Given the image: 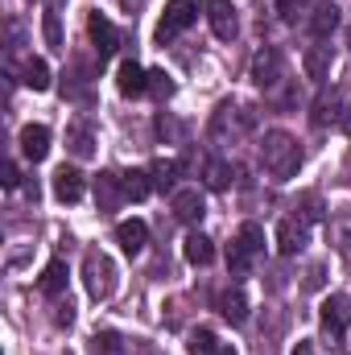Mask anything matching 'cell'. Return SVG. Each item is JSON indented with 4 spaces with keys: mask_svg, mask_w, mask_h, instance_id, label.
<instances>
[{
    "mask_svg": "<svg viewBox=\"0 0 351 355\" xmlns=\"http://www.w3.org/2000/svg\"><path fill=\"white\" fill-rule=\"evenodd\" d=\"M95 352L99 355H124V347H120V335L116 331H95Z\"/></svg>",
    "mask_w": 351,
    "mask_h": 355,
    "instance_id": "31",
    "label": "cell"
},
{
    "mask_svg": "<svg viewBox=\"0 0 351 355\" xmlns=\"http://www.w3.org/2000/svg\"><path fill=\"white\" fill-rule=\"evenodd\" d=\"M198 12H203L198 0H170V4H166V17H162V25H157V42L166 46L170 37H178L186 25L198 21Z\"/></svg>",
    "mask_w": 351,
    "mask_h": 355,
    "instance_id": "3",
    "label": "cell"
},
{
    "mask_svg": "<svg viewBox=\"0 0 351 355\" xmlns=\"http://www.w3.org/2000/svg\"><path fill=\"white\" fill-rule=\"evenodd\" d=\"M339 107H343V91H323L314 99V124L327 128V124H339Z\"/></svg>",
    "mask_w": 351,
    "mask_h": 355,
    "instance_id": "17",
    "label": "cell"
},
{
    "mask_svg": "<svg viewBox=\"0 0 351 355\" xmlns=\"http://www.w3.org/2000/svg\"><path fill=\"white\" fill-rule=\"evenodd\" d=\"M87 33H91V46L99 50V58H108V54H116V46H120V33H116V25L108 21V17H91L87 21Z\"/></svg>",
    "mask_w": 351,
    "mask_h": 355,
    "instance_id": "9",
    "label": "cell"
},
{
    "mask_svg": "<svg viewBox=\"0 0 351 355\" xmlns=\"http://www.w3.org/2000/svg\"><path fill=\"white\" fill-rule=\"evenodd\" d=\"M157 137H162V141H178V137H182V124H178L170 112H157Z\"/></svg>",
    "mask_w": 351,
    "mask_h": 355,
    "instance_id": "33",
    "label": "cell"
},
{
    "mask_svg": "<svg viewBox=\"0 0 351 355\" xmlns=\"http://www.w3.org/2000/svg\"><path fill=\"white\" fill-rule=\"evenodd\" d=\"M149 190H153V174H145V170H132V174H124V194H128L132 202L149 198Z\"/></svg>",
    "mask_w": 351,
    "mask_h": 355,
    "instance_id": "26",
    "label": "cell"
},
{
    "mask_svg": "<svg viewBox=\"0 0 351 355\" xmlns=\"http://www.w3.org/2000/svg\"><path fill=\"white\" fill-rule=\"evenodd\" d=\"M236 240H240L244 248H252V252H261V248H264V227H261V223H244Z\"/></svg>",
    "mask_w": 351,
    "mask_h": 355,
    "instance_id": "32",
    "label": "cell"
},
{
    "mask_svg": "<svg viewBox=\"0 0 351 355\" xmlns=\"http://www.w3.org/2000/svg\"><path fill=\"white\" fill-rule=\"evenodd\" d=\"M116 240H120V248H124L128 257L145 252V244H149V227H145V219H124V223L116 227Z\"/></svg>",
    "mask_w": 351,
    "mask_h": 355,
    "instance_id": "13",
    "label": "cell"
},
{
    "mask_svg": "<svg viewBox=\"0 0 351 355\" xmlns=\"http://www.w3.org/2000/svg\"><path fill=\"white\" fill-rule=\"evenodd\" d=\"M277 248H281V257L302 252V248H306V223H298V219H281V223H277Z\"/></svg>",
    "mask_w": 351,
    "mask_h": 355,
    "instance_id": "15",
    "label": "cell"
},
{
    "mask_svg": "<svg viewBox=\"0 0 351 355\" xmlns=\"http://www.w3.org/2000/svg\"><path fill=\"white\" fill-rule=\"evenodd\" d=\"M219 314L232 322V327H244L248 322V297H244V289L236 285V289H228L223 297H219Z\"/></svg>",
    "mask_w": 351,
    "mask_h": 355,
    "instance_id": "16",
    "label": "cell"
},
{
    "mask_svg": "<svg viewBox=\"0 0 351 355\" xmlns=\"http://www.w3.org/2000/svg\"><path fill=\"white\" fill-rule=\"evenodd\" d=\"M323 281H327V265H310V272H306V289H323Z\"/></svg>",
    "mask_w": 351,
    "mask_h": 355,
    "instance_id": "37",
    "label": "cell"
},
{
    "mask_svg": "<svg viewBox=\"0 0 351 355\" xmlns=\"http://www.w3.org/2000/svg\"><path fill=\"white\" fill-rule=\"evenodd\" d=\"M302 67H306V75L314 83H327L331 79V67H335V50L331 46H310L306 58H302Z\"/></svg>",
    "mask_w": 351,
    "mask_h": 355,
    "instance_id": "11",
    "label": "cell"
},
{
    "mask_svg": "<svg viewBox=\"0 0 351 355\" xmlns=\"http://www.w3.org/2000/svg\"><path fill=\"white\" fill-rule=\"evenodd\" d=\"M327 236H331L335 252L351 261V215H335V219H331V227H327Z\"/></svg>",
    "mask_w": 351,
    "mask_h": 355,
    "instance_id": "22",
    "label": "cell"
},
{
    "mask_svg": "<svg viewBox=\"0 0 351 355\" xmlns=\"http://www.w3.org/2000/svg\"><path fill=\"white\" fill-rule=\"evenodd\" d=\"M348 327H351V297L348 293H331L323 302V331L331 335V343H339L348 335Z\"/></svg>",
    "mask_w": 351,
    "mask_h": 355,
    "instance_id": "5",
    "label": "cell"
},
{
    "mask_svg": "<svg viewBox=\"0 0 351 355\" xmlns=\"http://www.w3.org/2000/svg\"><path fill=\"white\" fill-rule=\"evenodd\" d=\"M116 277H120V268L108 252H87L83 257V285H87V293L95 302H108L116 293Z\"/></svg>",
    "mask_w": 351,
    "mask_h": 355,
    "instance_id": "2",
    "label": "cell"
},
{
    "mask_svg": "<svg viewBox=\"0 0 351 355\" xmlns=\"http://www.w3.org/2000/svg\"><path fill=\"white\" fill-rule=\"evenodd\" d=\"M54 322H58V327H71V322H75V306H71V302H58V306H54Z\"/></svg>",
    "mask_w": 351,
    "mask_h": 355,
    "instance_id": "36",
    "label": "cell"
},
{
    "mask_svg": "<svg viewBox=\"0 0 351 355\" xmlns=\"http://www.w3.org/2000/svg\"><path fill=\"white\" fill-rule=\"evenodd\" d=\"M261 157H264V170L273 178H281V182L298 178V170H302V149H298V141H293L289 132H281V128L264 132Z\"/></svg>",
    "mask_w": 351,
    "mask_h": 355,
    "instance_id": "1",
    "label": "cell"
},
{
    "mask_svg": "<svg viewBox=\"0 0 351 355\" xmlns=\"http://www.w3.org/2000/svg\"><path fill=\"white\" fill-rule=\"evenodd\" d=\"M339 128L351 132V91H343V107H339Z\"/></svg>",
    "mask_w": 351,
    "mask_h": 355,
    "instance_id": "38",
    "label": "cell"
},
{
    "mask_svg": "<svg viewBox=\"0 0 351 355\" xmlns=\"http://www.w3.org/2000/svg\"><path fill=\"white\" fill-rule=\"evenodd\" d=\"M232 162H207V170H203V182H207V190H228L232 186Z\"/></svg>",
    "mask_w": 351,
    "mask_h": 355,
    "instance_id": "24",
    "label": "cell"
},
{
    "mask_svg": "<svg viewBox=\"0 0 351 355\" xmlns=\"http://www.w3.org/2000/svg\"><path fill=\"white\" fill-rule=\"evenodd\" d=\"M120 4H124V12H137V8H141L145 0H120Z\"/></svg>",
    "mask_w": 351,
    "mask_h": 355,
    "instance_id": "41",
    "label": "cell"
},
{
    "mask_svg": "<svg viewBox=\"0 0 351 355\" xmlns=\"http://www.w3.org/2000/svg\"><path fill=\"white\" fill-rule=\"evenodd\" d=\"M170 207H174V215L182 223H198L203 215H207V202H203V194H198V186H182L170 194Z\"/></svg>",
    "mask_w": 351,
    "mask_h": 355,
    "instance_id": "8",
    "label": "cell"
},
{
    "mask_svg": "<svg viewBox=\"0 0 351 355\" xmlns=\"http://www.w3.org/2000/svg\"><path fill=\"white\" fill-rule=\"evenodd\" d=\"M116 87H120L124 99H137V95L149 91V71H141V67L128 58V62H120V79H116Z\"/></svg>",
    "mask_w": 351,
    "mask_h": 355,
    "instance_id": "14",
    "label": "cell"
},
{
    "mask_svg": "<svg viewBox=\"0 0 351 355\" xmlns=\"http://www.w3.org/2000/svg\"><path fill=\"white\" fill-rule=\"evenodd\" d=\"M207 21H211V33H215L219 42H232V37L240 33V17H236L232 0H211V4H207Z\"/></svg>",
    "mask_w": 351,
    "mask_h": 355,
    "instance_id": "6",
    "label": "cell"
},
{
    "mask_svg": "<svg viewBox=\"0 0 351 355\" xmlns=\"http://www.w3.org/2000/svg\"><path fill=\"white\" fill-rule=\"evenodd\" d=\"M67 277H71V272H67V261H50L46 272L37 277V289H42V293H50V297H58V293L67 289Z\"/></svg>",
    "mask_w": 351,
    "mask_h": 355,
    "instance_id": "20",
    "label": "cell"
},
{
    "mask_svg": "<svg viewBox=\"0 0 351 355\" xmlns=\"http://www.w3.org/2000/svg\"><path fill=\"white\" fill-rule=\"evenodd\" d=\"M289 355H318V347H314V339H298Z\"/></svg>",
    "mask_w": 351,
    "mask_h": 355,
    "instance_id": "40",
    "label": "cell"
},
{
    "mask_svg": "<svg viewBox=\"0 0 351 355\" xmlns=\"http://www.w3.org/2000/svg\"><path fill=\"white\" fill-rule=\"evenodd\" d=\"M42 4H46V8H58V4H67V0H42Z\"/></svg>",
    "mask_w": 351,
    "mask_h": 355,
    "instance_id": "43",
    "label": "cell"
},
{
    "mask_svg": "<svg viewBox=\"0 0 351 355\" xmlns=\"http://www.w3.org/2000/svg\"><path fill=\"white\" fill-rule=\"evenodd\" d=\"M21 153H25L29 162H42V157L50 153V128H46V124H25V128H21Z\"/></svg>",
    "mask_w": 351,
    "mask_h": 355,
    "instance_id": "12",
    "label": "cell"
},
{
    "mask_svg": "<svg viewBox=\"0 0 351 355\" xmlns=\"http://www.w3.org/2000/svg\"><path fill=\"white\" fill-rule=\"evenodd\" d=\"M211 355H236V352H232V347H223V343H219V347H215V352H211Z\"/></svg>",
    "mask_w": 351,
    "mask_h": 355,
    "instance_id": "42",
    "label": "cell"
},
{
    "mask_svg": "<svg viewBox=\"0 0 351 355\" xmlns=\"http://www.w3.org/2000/svg\"><path fill=\"white\" fill-rule=\"evenodd\" d=\"M54 198L58 202H79L83 198V174L75 166H58L54 170Z\"/></svg>",
    "mask_w": 351,
    "mask_h": 355,
    "instance_id": "10",
    "label": "cell"
},
{
    "mask_svg": "<svg viewBox=\"0 0 351 355\" xmlns=\"http://www.w3.org/2000/svg\"><path fill=\"white\" fill-rule=\"evenodd\" d=\"M149 174H153V186H157V190H170L174 178H178V162H153Z\"/></svg>",
    "mask_w": 351,
    "mask_h": 355,
    "instance_id": "30",
    "label": "cell"
},
{
    "mask_svg": "<svg viewBox=\"0 0 351 355\" xmlns=\"http://www.w3.org/2000/svg\"><path fill=\"white\" fill-rule=\"evenodd\" d=\"M252 248H244L240 240H232L228 244V268H232V277H248V268H252Z\"/></svg>",
    "mask_w": 351,
    "mask_h": 355,
    "instance_id": "25",
    "label": "cell"
},
{
    "mask_svg": "<svg viewBox=\"0 0 351 355\" xmlns=\"http://www.w3.org/2000/svg\"><path fill=\"white\" fill-rule=\"evenodd\" d=\"M21 75H25L21 83L29 91H50V67H46V58H29Z\"/></svg>",
    "mask_w": 351,
    "mask_h": 355,
    "instance_id": "23",
    "label": "cell"
},
{
    "mask_svg": "<svg viewBox=\"0 0 351 355\" xmlns=\"http://www.w3.org/2000/svg\"><path fill=\"white\" fill-rule=\"evenodd\" d=\"M335 29H339V8L335 4H318L314 17H310V33L314 37H331Z\"/></svg>",
    "mask_w": 351,
    "mask_h": 355,
    "instance_id": "21",
    "label": "cell"
},
{
    "mask_svg": "<svg viewBox=\"0 0 351 355\" xmlns=\"http://www.w3.org/2000/svg\"><path fill=\"white\" fill-rule=\"evenodd\" d=\"M0 182H4V186H8V190H12V186H17V182H21V170H17V166H12V162H4V170H0Z\"/></svg>",
    "mask_w": 351,
    "mask_h": 355,
    "instance_id": "39",
    "label": "cell"
},
{
    "mask_svg": "<svg viewBox=\"0 0 351 355\" xmlns=\"http://www.w3.org/2000/svg\"><path fill=\"white\" fill-rule=\"evenodd\" d=\"M219 347V339H215V331H207V327H198L194 335H190V355H211Z\"/></svg>",
    "mask_w": 351,
    "mask_h": 355,
    "instance_id": "27",
    "label": "cell"
},
{
    "mask_svg": "<svg viewBox=\"0 0 351 355\" xmlns=\"http://www.w3.org/2000/svg\"><path fill=\"white\" fill-rule=\"evenodd\" d=\"M302 219H323V198L318 194H302Z\"/></svg>",
    "mask_w": 351,
    "mask_h": 355,
    "instance_id": "34",
    "label": "cell"
},
{
    "mask_svg": "<svg viewBox=\"0 0 351 355\" xmlns=\"http://www.w3.org/2000/svg\"><path fill=\"white\" fill-rule=\"evenodd\" d=\"M67 149H71L79 162L95 157V132H91L87 124H71V128H67Z\"/></svg>",
    "mask_w": 351,
    "mask_h": 355,
    "instance_id": "19",
    "label": "cell"
},
{
    "mask_svg": "<svg viewBox=\"0 0 351 355\" xmlns=\"http://www.w3.org/2000/svg\"><path fill=\"white\" fill-rule=\"evenodd\" d=\"M182 252H186V261H190V265H198V268L215 261V244H211L203 232H190V236L182 240Z\"/></svg>",
    "mask_w": 351,
    "mask_h": 355,
    "instance_id": "18",
    "label": "cell"
},
{
    "mask_svg": "<svg viewBox=\"0 0 351 355\" xmlns=\"http://www.w3.org/2000/svg\"><path fill=\"white\" fill-rule=\"evenodd\" d=\"M248 79H252L257 87H264V91H273L281 79H285V58H281V50H277V46H264V50H257Z\"/></svg>",
    "mask_w": 351,
    "mask_h": 355,
    "instance_id": "4",
    "label": "cell"
},
{
    "mask_svg": "<svg viewBox=\"0 0 351 355\" xmlns=\"http://www.w3.org/2000/svg\"><path fill=\"white\" fill-rule=\"evenodd\" d=\"M42 33H46V46H50V50H67V46H62V25H58V12H54V8L46 12Z\"/></svg>",
    "mask_w": 351,
    "mask_h": 355,
    "instance_id": "28",
    "label": "cell"
},
{
    "mask_svg": "<svg viewBox=\"0 0 351 355\" xmlns=\"http://www.w3.org/2000/svg\"><path fill=\"white\" fill-rule=\"evenodd\" d=\"M128 194H124V178L120 174H99L95 178V207L103 211V215H112V211H120V202H124Z\"/></svg>",
    "mask_w": 351,
    "mask_h": 355,
    "instance_id": "7",
    "label": "cell"
},
{
    "mask_svg": "<svg viewBox=\"0 0 351 355\" xmlns=\"http://www.w3.org/2000/svg\"><path fill=\"white\" fill-rule=\"evenodd\" d=\"M174 79H170V75H166V71H149V95H153V99H170V95H174Z\"/></svg>",
    "mask_w": 351,
    "mask_h": 355,
    "instance_id": "29",
    "label": "cell"
},
{
    "mask_svg": "<svg viewBox=\"0 0 351 355\" xmlns=\"http://www.w3.org/2000/svg\"><path fill=\"white\" fill-rule=\"evenodd\" d=\"M302 0H277V12H281V21H298L302 17Z\"/></svg>",
    "mask_w": 351,
    "mask_h": 355,
    "instance_id": "35",
    "label": "cell"
}]
</instances>
